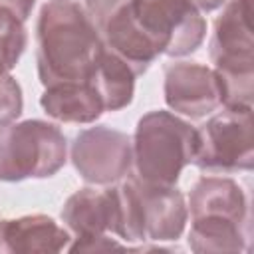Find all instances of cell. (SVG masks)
Returning a JSON list of instances; mask_svg holds the SVG:
<instances>
[{"label": "cell", "instance_id": "6da1fadb", "mask_svg": "<svg viewBox=\"0 0 254 254\" xmlns=\"http://www.w3.org/2000/svg\"><path fill=\"white\" fill-rule=\"evenodd\" d=\"M36 40L38 77L44 87L89 83L105 52L89 14L71 0H52L42 6Z\"/></svg>", "mask_w": 254, "mask_h": 254}, {"label": "cell", "instance_id": "7a4b0ae2", "mask_svg": "<svg viewBox=\"0 0 254 254\" xmlns=\"http://www.w3.org/2000/svg\"><path fill=\"white\" fill-rule=\"evenodd\" d=\"M189 246L196 254L246 252L250 246V206L244 189L226 177H200L190 194Z\"/></svg>", "mask_w": 254, "mask_h": 254}, {"label": "cell", "instance_id": "3957f363", "mask_svg": "<svg viewBox=\"0 0 254 254\" xmlns=\"http://www.w3.org/2000/svg\"><path fill=\"white\" fill-rule=\"evenodd\" d=\"M117 190V230L125 242H173L179 240L189 208L177 187H159L127 177Z\"/></svg>", "mask_w": 254, "mask_h": 254}, {"label": "cell", "instance_id": "277c9868", "mask_svg": "<svg viewBox=\"0 0 254 254\" xmlns=\"http://www.w3.org/2000/svg\"><path fill=\"white\" fill-rule=\"evenodd\" d=\"M224 107H252L254 95V38L250 0H228L214 22L208 44Z\"/></svg>", "mask_w": 254, "mask_h": 254}, {"label": "cell", "instance_id": "5b68a950", "mask_svg": "<svg viewBox=\"0 0 254 254\" xmlns=\"http://www.w3.org/2000/svg\"><path fill=\"white\" fill-rule=\"evenodd\" d=\"M137 177L149 185L177 187L196 151V129L171 111H149L135 127L131 141Z\"/></svg>", "mask_w": 254, "mask_h": 254}, {"label": "cell", "instance_id": "8992f818", "mask_svg": "<svg viewBox=\"0 0 254 254\" xmlns=\"http://www.w3.org/2000/svg\"><path fill=\"white\" fill-rule=\"evenodd\" d=\"M67 159V141L60 127L28 119L0 127V181L54 177Z\"/></svg>", "mask_w": 254, "mask_h": 254}, {"label": "cell", "instance_id": "52a82bcc", "mask_svg": "<svg viewBox=\"0 0 254 254\" xmlns=\"http://www.w3.org/2000/svg\"><path fill=\"white\" fill-rule=\"evenodd\" d=\"M137 32L161 56H187L200 48L206 22L190 0H129Z\"/></svg>", "mask_w": 254, "mask_h": 254}, {"label": "cell", "instance_id": "ba28073f", "mask_svg": "<svg viewBox=\"0 0 254 254\" xmlns=\"http://www.w3.org/2000/svg\"><path fill=\"white\" fill-rule=\"evenodd\" d=\"M192 163L208 173L252 171V107H224L200 125Z\"/></svg>", "mask_w": 254, "mask_h": 254}, {"label": "cell", "instance_id": "9c48e42d", "mask_svg": "<svg viewBox=\"0 0 254 254\" xmlns=\"http://www.w3.org/2000/svg\"><path fill=\"white\" fill-rule=\"evenodd\" d=\"M62 220L75 242L69 252H101L123 248V244L111 240L107 232L117 230V190L115 189H79L73 192L64 208Z\"/></svg>", "mask_w": 254, "mask_h": 254}, {"label": "cell", "instance_id": "30bf717a", "mask_svg": "<svg viewBox=\"0 0 254 254\" xmlns=\"http://www.w3.org/2000/svg\"><path fill=\"white\" fill-rule=\"evenodd\" d=\"M71 163L79 177L91 185L117 183L133 167L131 139L105 125L83 129L71 143Z\"/></svg>", "mask_w": 254, "mask_h": 254}, {"label": "cell", "instance_id": "8fae6325", "mask_svg": "<svg viewBox=\"0 0 254 254\" xmlns=\"http://www.w3.org/2000/svg\"><path fill=\"white\" fill-rule=\"evenodd\" d=\"M127 2L129 0H85V12L95 24L103 44L119 56L135 75H141L159 54L137 32Z\"/></svg>", "mask_w": 254, "mask_h": 254}, {"label": "cell", "instance_id": "7c38bea8", "mask_svg": "<svg viewBox=\"0 0 254 254\" xmlns=\"http://www.w3.org/2000/svg\"><path fill=\"white\" fill-rule=\"evenodd\" d=\"M165 101L181 115L200 119L220 103V87L214 69L198 62H175L165 65Z\"/></svg>", "mask_w": 254, "mask_h": 254}, {"label": "cell", "instance_id": "4fadbf2b", "mask_svg": "<svg viewBox=\"0 0 254 254\" xmlns=\"http://www.w3.org/2000/svg\"><path fill=\"white\" fill-rule=\"evenodd\" d=\"M67 242L69 232L46 214L0 218V254L60 252Z\"/></svg>", "mask_w": 254, "mask_h": 254}, {"label": "cell", "instance_id": "5bb4252c", "mask_svg": "<svg viewBox=\"0 0 254 254\" xmlns=\"http://www.w3.org/2000/svg\"><path fill=\"white\" fill-rule=\"evenodd\" d=\"M42 109L62 123H93L105 111L91 83H58L46 87L40 97Z\"/></svg>", "mask_w": 254, "mask_h": 254}, {"label": "cell", "instance_id": "9a60e30c", "mask_svg": "<svg viewBox=\"0 0 254 254\" xmlns=\"http://www.w3.org/2000/svg\"><path fill=\"white\" fill-rule=\"evenodd\" d=\"M135 77L137 75L133 69L105 46V52L89 83L97 89L105 111H119L133 101Z\"/></svg>", "mask_w": 254, "mask_h": 254}, {"label": "cell", "instance_id": "2e32d148", "mask_svg": "<svg viewBox=\"0 0 254 254\" xmlns=\"http://www.w3.org/2000/svg\"><path fill=\"white\" fill-rule=\"evenodd\" d=\"M28 46V34L24 22L12 12L0 8V75L8 73L20 62Z\"/></svg>", "mask_w": 254, "mask_h": 254}, {"label": "cell", "instance_id": "e0dca14e", "mask_svg": "<svg viewBox=\"0 0 254 254\" xmlns=\"http://www.w3.org/2000/svg\"><path fill=\"white\" fill-rule=\"evenodd\" d=\"M24 99L20 83L10 75H0V127L14 123L22 115Z\"/></svg>", "mask_w": 254, "mask_h": 254}, {"label": "cell", "instance_id": "ac0fdd59", "mask_svg": "<svg viewBox=\"0 0 254 254\" xmlns=\"http://www.w3.org/2000/svg\"><path fill=\"white\" fill-rule=\"evenodd\" d=\"M34 4H36V0H0V8L12 12L22 22H26L30 18Z\"/></svg>", "mask_w": 254, "mask_h": 254}, {"label": "cell", "instance_id": "d6986e66", "mask_svg": "<svg viewBox=\"0 0 254 254\" xmlns=\"http://www.w3.org/2000/svg\"><path fill=\"white\" fill-rule=\"evenodd\" d=\"M226 0H190V4L198 10V12H212L218 10Z\"/></svg>", "mask_w": 254, "mask_h": 254}]
</instances>
